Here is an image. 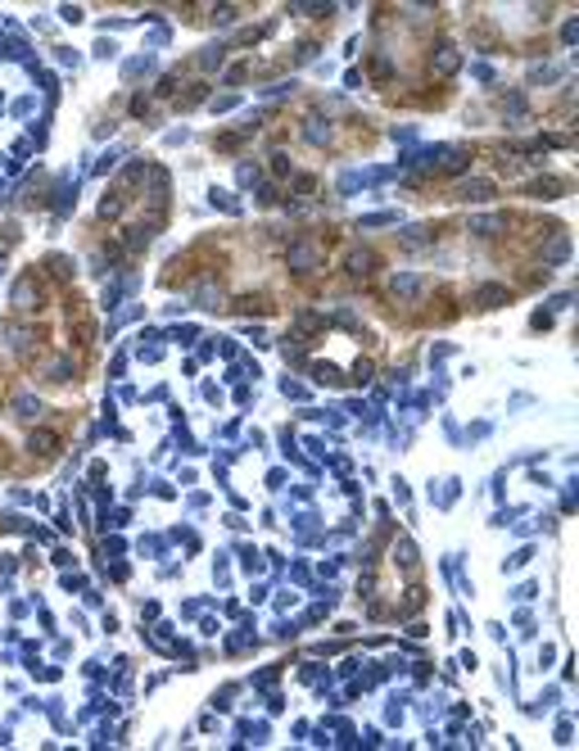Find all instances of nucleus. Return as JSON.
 I'll use <instances>...</instances> for the list:
<instances>
[{"label": "nucleus", "instance_id": "obj_13", "mask_svg": "<svg viewBox=\"0 0 579 751\" xmlns=\"http://www.w3.org/2000/svg\"><path fill=\"white\" fill-rule=\"evenodd\" d=\"M398 561H403V566H416V548L412 543H398Z\"/></svg>", "mask_w": 579, "mask_h": 751}, {"label": "nucleus", "instance_id": "obj_4", "mask_svg": "<svg viewBox=\"0 0 579 751\" xmlns=\"http://www.w3.org/2000/svg\"><path fill=\"white\" fill-rule=\"evenodd\" d=\"M457 64H462V55L453 50V45H444L435 59H430V73H439V77H449V73H457Z\"/></svg>", "mask_w": 579, "mask_h": 751}, {"label": "nucleus", "instance_id": "obj_8", "mask_svg": "<svg viewBox=\"0 0 579 751\" xmlns=\"http://www.w3.org/2000/svg\"><path fill=\"white\" fill-rule=\"evenodd\" d=\"M27 448H32V453H41V458H50V453H55V448H59V439L50 435V430H32V439H27Z\"/></svg>", "mask_w": 579, "mask_h": 751}, {"label": "nucleus", "instance_id": "obj_10", "mask_svg": "<svg viewBox=\"0 0 579 751\" xmlns=\"http://www.w3.org/2000/svg\"><path fill=\"white\" fill-rule=\"evenodd\" d=\"M503 227H507V218H475V222H470V231H475V236H498Z\"/></svg>", "mask_w": 579, "mask_h": 751}, {"label": "nucleus", "instance_id": "obj_7", "mask_svg": "<svg viewBox=\"0 0 579 751\" xmlns=\"http://www.w3.org/2000/svg\"><path fill=\"white\" fill-rule=\"evenodd\" d=\"M349 272H353V276L376 272V254H372V249H353V254H349Z\"/></svg>", "mask_w": 579, "mask_h": 751}, {"label": "nucleus", "instance_id": "obj_9", "mask_svg": "<svg viewBox=\"0 0 579 751\" xmlns=\"http://www.w3.org/2000/svg\"><path fill=\"white\" fill-rule=\"evenodd\" d=\"M398 240H403L407 249H426V245H430L435 236H430L426 227H407V231H398Z\"/></svg>", "mask_w": 579, "mask_h": 751}, {"label": "nucleus", "instance_id": "obj_6", "mask_svg": "<svg viewBox=\"0 0 579 751\" xmlns=\"http://www.w3.org/2000/svg\"><path fill=\"white\" fill-rule=\"evenodd\" d=\"M475 304H480V308H503L507 290H503V285H480V290H475Z\"/></svg>", "mask_w": 579, "mask_h": 751}, {"label": "nucleus", "instance_id": "obj_3", "mask_svg": "<svg viewBox=\"0 0 579 751\" xmlns=\"http://www.w3.org/2000/svg\"><path fill=\"white\" fill-rule=\"evenodd\" d=\"M453 195H457V199H475V204H480V199H489V195H493V181L475 177V181H462L457 190H453Z\"/></svg>", "mask_w": 579, "mask_h": 751}, {"label": "nucleus", "instance_id": "obj_2", "mask_svg": "<svg viewBox=\"0 0 579 751\" xmlns=\"http://www.w3.org/2000/svg\"><path fill=\"white\" fill-rule=\"evenodd\" d=\"M389 294L394 299H416V294H426V276H394Z\"/></svg>", "mask_w": 579, "mask_h": 751}, {"label": "nucleus", "instance_id": "obj_1", "mask_svg": "<svg viewBox=\"0 0 579 751\" xmlns=\"http://www.w3.org/2000/svg\"><path fill=\"white\" fill-rule=\"evenodd\" d=\"M36 304H41V290H36L32 276H23V281L14 285V308H19V313H32Z\"/></svg>", "mask_w": 579, "mask_h": 751}, {"label": "nucleus", "instance_id": "obj_11", "mask_svg": "<svg viewBox=\"0 0 579 751\" xmlns=\"http://www.w3.org/2000/svg\"><path fill=\"white\" fill-rule=\"evenodd\" d=\"M308 141H317V145H321V141H330V127H321L317 118H308Z\"/></svg>", "mask_w": 579, "mask_h": 751}, {"label": "nucleus", "instance_id": "obj_12", "mask_svg": "<svg viewBox=\"0 0 579 751\" xmlns=\"http://www.w3.org/2000/svg\"><path fill=\"white\" fill-rule=\"evenodd\" d=\"M41 412V403H32V399H14V416H36Z\"/></svg>", "mask_w": 579, "mask_h": 751}, {"label": "nucleus", "instance_id": "obj_5", "mask_svg": "<svg viewBox=\"0 0 579 751\" xmlns=\"http://www.w3.org/2000/svg\"><path fill=\"white\" fill-rule=\"evenodd\" d=\"M317 262H321V254L313 249V245H295V249H290V267H299V272L317 267Z\"/></svg>", "mask_w": 579, "mask_h": 751}]
</instances>
